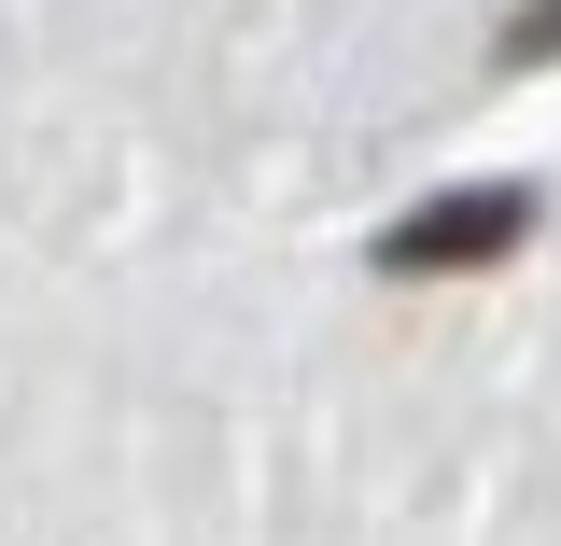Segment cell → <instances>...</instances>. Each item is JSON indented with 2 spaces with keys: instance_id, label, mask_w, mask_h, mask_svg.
I'll list each match as a JSON object with an SVG mask.
<instances>
[{
  "instance_id": "6da1fadb",
  "label": "cell",
  "mask_w": 561,
  "mask_h": 546,
  "mask_svg": "<svg viewBox=\"0 0 561 546\" xmlns=\"http://www.w3.org/2000/svg\"><path fill=\"white\" fill-rule=\"evenodd\" d=\"M519 239H534V197H519V183H463V197L408 210V224L379 239V280H449V267H505Z\"/></svg>"
},
{
  "instance_id": "7a4b0ae2",
  "label": "cell",
  "mask_w": 561,
  "mask_h": 546,
  "mask_svg": "<svg viewBox=\"0 0 561 546\" xmlns=\"http://www.w3.org/2000/svg\"><path fill=\"white\" fill-rule=\"evenodd\" d=\"M534 57H561V0H534V14L505 28V70H534Z\"/></svg>"
}]
</instances>
